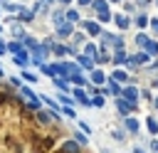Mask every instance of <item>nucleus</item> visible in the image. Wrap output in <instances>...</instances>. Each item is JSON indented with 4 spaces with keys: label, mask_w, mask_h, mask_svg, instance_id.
I'll return each mask as SVG.
<instances>
[{
    "label": "nucleus",
    "mask_w": 158,
    "mask_h": 153,
    "mask_svg": "<svg viewBox=\"0 0 158 153\" xmlns=\"http://www.w3.org/2000/svg\"><path fill=\"white\" fill-rule=\"evenodd\" d=\"M86 30H89L91 35H96V32H99V25H96V22H86Z\"/></svg>",
    "instance_id": "obj_12"
},
{
    "label": "nucleus",
    "mask_w": 158,
    "mask_h": 153,
    "mask_svg": "<svg viewBox=\"0 0 158 153\" xmlns=\"http://www.w3.org/2000/svg\"><path fill=\"white\" fill-rule=\"evenodd\" d=\"M91 81H94V84H101V81H104V74H101V72H94V74H91Z\"/></svg>",
    "instance_id": "obj_10"
},
{
    "label": "nucleus",
    "mask_w": 158,
    "mask_h": 153,
    "mask_svg": "<svg viewBox=\"0 0 158 153\" xmlns=\"http://www.w3.org/2000/svg\"><path fill=\"white\" fill-rule=\"evenodd\" d=\"M156 106H158V99H156Z\"/></svg>",
    "instance_id": "obj_24"
},
{
    "label": "nucleus",
    "mask_w": 158,
    "mask_h": 153,
    "mask_svg": "<svg viewBox=\"0 0 158 153\" xmlns=\"http://www.w3.org/2000/svg\"><path fill=\"white\" fill-rule=\"evenodd\" d=\"M86 54H89V57L96 54V47H94V44H86Z\"/></svg>",
    "instance_id": "obj_19"
},
{
    "label": "nucleus",
    "mask_w": 158,
    "mask_h": 153,
    "mask_svg": "<svg viewBox=\"0 0 158 153\" xmlns=\"http://www.w3.org/2000/svg\"><path fill=\"white\" fill-rule=\"evenodd\" d=\"M114 62H116V64H126V54H123V52H116Z\"/></svg>",
    "instance_id": "obj_9"
},
{
    "label": "nucleus",
    "mask_w": 158,
    "mask_h": 153,
    "mask_svg": "<svg viewBox=\"0 0 158 153\" xmlns=\"http://www.w3.org/2000/svg\"><path fill=\"white\" fill-rule=\"evenodd\" d=\"M111 2H118V0H111Z\"/></svg>",
    "instance_id": "obj_25"
},
{
    "label": "nucleus",
    "mask_w": 158,
    "mask_h": 153,
    "mask_svg": "<svg viewBox=\"0 0 158 153\" xmlns=\"http://www.w3.org/2000/svg\"><path fill=\"white\" fill-rule=\"evenodd\" d=\"M126 79H128V76H126L121 69H118V72H114V81H126Z\"/></svg>",
    "instance_id": "obj_11"
},
{
    "label": "nucleus",
    "mask_w": 158,
    "mask_h": 153,
    "mask_svg": "<svg viewBox=\"0 0 158 153\" xmlns=\"http://www.w3.org/2000/svg\"><path fill=\"white\" fill-rule=\"evenodd\" d=\"M136 94H138V91H136L133 86H126V89H123V96H126L128 101H136Z\"/></svg>",
    "instance_id": "obj_2"
},
{
    "label": "nucleus",
    "mask_w": 158,
    "mask_h": 153,
    "mask_svg": "<svg viewBox=\"0 0 158 153\" xmlns=\"http://www.w3.org/2000/svg\"><path fill=\"white\" fill-rule=\"evenodd\" d=\"M59 35H72V25H59Z\"/></svg>",
    "instance_id": "obj_7"
},
{
    "label": "nucleus",
    "mask_w": 158,
    "mask_h": 153,
    "mask_svg": "<svg viewBox=\"0 0 158 153\" xmlns=\"http://www.w3.org/2000/svg\"><path fill=\"white\" fill-rule=\"evenodd\" d=\"M106 94H118V86H116V84H109V86H106Z\"/></svg>",
    "instance_id": "obj_15"
},
{
    "label": "nucleus",
    "mask_w": 158,
    "mask_h": 153,
    "mask_svg": "<svg viewBox=\"0 0 158 153\" xmlns=\"http://www.w3.org/2000/svg\"><path fill=\"white\" fill-rule=\"evenodd\" d=\"M126 126H128V131H136V128H138V123H136L133 118H126Z\"/></svg>",
    "instance_id": "obj_14"
},
{
    "label": "nucleus",
    "mask_w": 158,
    "mask_h": 153,
    "mask_svg": "<svg viewBox=\"0 0 158 153\" xmlns=\"http://www.w3.org/2000/svg\"><path fill=\"white\" fill-rule=\"evenodd\" d=\"M40 118H42V121H44V123H47V121H49V118H52V114H47V111H42V114H40Z\"/></svg>",
    "instance_id": "obj_20"
},
{
    "label": "nucleus",
    "mask_w": 158,
    "mask_h": 153,
    "mask_svg": "<svg viewBox=\"0 0 158 153\" xmlns=\"http://www.w3.org/2000/svg\"><path fill=\"white\" fill-rule=\"evenodd\" d=\"M64 151H67V153H77V151H79V146H77V143H72V141H67V143H64Z\"/></svg>",
    "instance_id": "obj_5"
},
{
    "label": "nucleus",
    "mask_w": 158,
    "mask_h": 153,
    "mask_svg": "<svg viewBox=\"0 0 158 153\" xmlns=\"http://www.w3.org/2000/svg\"><path fill=\"white\" fill-rule=\"evenodd\" d=\"M79 2H81V5H89V2H91V0H79Z\"/></svg>",
    "instance_id": "obj_22"
},
{
    "label": "nucleus",
    "mask_w": 158,
    "mask_h": 153,
    "mask_svg": "<svg viewBox=\"0 0 158 153\" xmlns=\"http://www.w3.org/2000/svg\"><path fill=\"white\" fill-rule=\"evenodd\" d=\"M116 22H118V27H121V30H126V27H128V20H126V17H116Z\"/></svg>",
    "instance_id": "obj_13"
},
{
    "label": "nucleus",
    "mask_w": 158,
    "mask_h": 153,
    "mask_svg": "<svg viewBox=\"0 0 158 153\" xmlns=\"http://www.w3.org/2000/svg\"><path fill=\"white\" fill-rule=\"evenodd\" d=\"M143 47H146V52H148V54H158V44H156V42L146 39V42H143Z\"/></svg>",
    "instance_id": "obj_1"
},
{
    "label": "nucleus",
    "mask_w": 158,
    "mask_h": 153,
    "mask_svg": "<svg viewBox=\"0 0 158 153\" xmlns=\"http://www.w3.org/2000/svg\"><path fill=\"white\" fill-rule=\"evenodd\" d=\"M148 128H151V131H153V133H156V131H158V123H156V121H153V118H148Z\"/></svg>",
    "instance_id": "obj_18"
},
{
    "label": "nucleus",
    "mask_w": 158,
    "mask_h": 153,
    "mask_svg": "<svg viewBox=\"0 0 158 153\" xmlns=\"http://www.w3.org/2000/svg\"><path fill=\"white\" fill-rule=\"evenodd\" d=\"M59 2H69V0H59Z\"/></svg>",
    "instance_id": "obj_23"
},
{
    "label": "nucleus",
    "mask_w": 158,
    "mask_h": 153,
    "mask_svg": "<svg viewBox=\"0 0 158 153\" xmlns=\"http://www.w3.org/2000/svg\"><path fill=\"white\" fill-rule=\"evenodd\" d=\"M131 109H133V101H128V104H126V101H118V111H121V114H128Z\"/></svg>",
    "instance_id": "obj_3"
},
{
    "label": "nucleus",
    "mask_w": 158,
    "mask_h": 153,
    "mask_svg": "<svg viewBox=\"0 0 158 153\" xmlns=\"http://www.w3.org/2000/svg\"><path fill=\"white\" fill-rule=\"evenodd\" d=\"M32 59H35V62H42V59H44V49H35Z\"/></svg>",
    "instance_id": "obj_8"
},
{
    "label": "nucleus",
    "mask_w": 158,
    "mask_h": 153,
    "mask_svg": "<svg viewBox=\"0 0 158 153\" xmlns=\"http://www.w3.org/2000/svg\"><path fill=\"white\" fill-rule=\"evenodd\" d=\"M22 76H25V79H27V81H37V76H35V74H32V72H25V74H22Z\"/></svg>",
    "instance_id": "obj_17"
},
{
    "label": "nucleus",
    "mask_w": 158,
    "mask_h": 153,
    "mask_svg": "<svg viewBox=\"0 0 158 153\" xmlns=\"http://www.w3.org/2000/svg\"><path fill=\"white\" fill-rule=\"evenodd\" d=\"M7 49H12V52H20V44H17V42H10V47H7Z\"/></svg>",
    "instance_id": "obj_21"
},
{
    "label": "nucleus",
    "mask_w": 158,
    "mask_h": 153,
    "mask_svg": "<svg viewBox=\"0 0 158 153\" xmlns=\"http://www.w3.org/2000/svg\"><path fill=\"white\" fill-rule=\"evenodd\" d=\"M64 17H67L69 22H77V20H79V12H74V10H69V12L64 15Z\"/></svg>",
    "instance_id": "obj_6"
},
{
    "label": "nucleus",
    "mask_w": 158,
    "mask_h": 153,
    "mask_svg": "<svg viewBox=\"0 0 158 153\" xmlns=\"http://www.w3.org/2000/svg\"><path fill=\"white\" fill-rule=\"evenodd\" d=\"M32 17H35L32 10H30V12H27V10H20V20H22V22H27V20H32Z\"/></svg>",
    "instance_id": "obj_4"
},
{
    "label": "nucleus",
    "mask_w": 158,
    "mask_h": 153,
    "mask_svg": "<svg viewBox=\"0 0 158 153\" xmlns=\"http://www.w3.org/2000/svg\"><path fill=\"white\" fill-rule=\"evenodd\" d=\"M146 59H148V54H136V57H133V62H138V64L146 62Z\"/></svg>",
    "instance_id": "obj_16"
}]
</instances>
